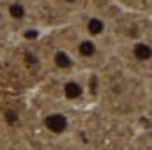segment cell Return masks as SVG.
<instances>
[{
	"label": "cell",
	"mask_w": 152,
	"mask_h": 150,
	"mask_svg": "<svg viewBox=\"0 0 152 150\" xmlns=\"http://www.w3.org/2000/svg\"><path fill=\"white\" fill-rule=\"evenodd\" d=\"M42 125L51 134H64L69 129V120H67V117L64 113L53 111V113H48L42 118Z\"/></svg>",
	"instance_id": "6da1fadb"
},
{
	"label": "cell",
	"mask_w": 152,
	"mask_h": 150,
	"mask_svg": "<svg viewBox=\"0 0 152 150\" xmlns=\"http://www.w3.org/2000/svg\"><path fill=\"white\" fill-rule=\"evenodd\" d=\"M76 51L81 58H94L99 51L97 48V42L92 37H83L78 41V46H76Z\"/></svg>",
	"instance_id": "7a4b0ae2"
},
{
	"label": "cell",
	"mask_w": 152,
	"mask_h": 150,
	"mask_svg": "<svg viewBox=\"0 0 152 150\" xmlns=\"http://www.w3.org/2000/svg\"><path fill=\"white\" fill-rule=\"evenodd\" d=\"M133 57H134L138 62H151V57H152L151 44L145 42V41L134 42V46H133Z\"/></svg>",
	"instance_id": "3957f363"
},
{
	"label": "cell",
	"mask_w": 152,
	"mask_h": 150,
	"mask_svg": "<svg viewBox=\"0 0 152 150\" xmlns=\"http://www.w3.org/2000/svg\"><path fill=\"white\" fill-rule=\"evenodd\" d=\"M53 62H55V66H57L58 69H62V71H67V69H71V67L75 66V58H73L71 53H67L66 50H57V51L53 53Z\"/></svg>",
	"instance_id": "277c9868"
},
{
	"label": "cell",
	"mask_w": 152,
	"mask_h": 150,
	"mask_svg": "<svg viewBox=\"0 0 152 150\" xmlns=\"http://www.w3.org/2000/svg\"><path fill=\"white\" fill-rule=\"evenodd\" d=\"M64 95H66V99H69V101L80 99V97L83 95V85H81L78 79H69V81H66V85H64Z\"/></svg>",
	"instance_id": "5b68a950"
},
{
	"label": "cell",
	"mask_w": 152,
	"mask_h": 150,
	"mask_svg": "<svg viewBox=\"0 0 152 150\" xmlns=\"http://www.w3.org/2000/svg\"><path fill=\"white\" fill-rule=\"evenodd\" d=\"M85 27H87V32H88V36H92V37L103 36V34L106 32V23H104V20H101V18H97V16H92V18H88Z\"/></svg>",
	"instance_id": "8992f818"
},
{
	"label": "cell",
	"mask_w": 152,
	"mask_h": 150,
	"mask_svg": "<svg viewBox=\"0 0 152 150\" xmlns=\"http://www.w3.org/2000/svg\"><path fill=\"white\" fill-rule=\"evenodd\" d=\"M7 14H9V18H12L16 21H21L27 16V7H25L23 2H18V0L16 2H11L9 7H7Z\"/></svg>",
	"instance_id": "52a82bcc"
},
{
	"label": "cell",
	"mask_w": 152,
	"mask_h": 150,
	"mask_svg": "<svg viewBox=\"0 0 152 150\" xmlns=\"http://www.w3.org/2000/svg\"><path fill=\"white\" fill-rule=\"evenodd\" d=\"M5 120H7L9 124L18 122V113H16V111H7V113H5Z\"/></svg>",
	"instance_id": "ba28073f"
},
{
	"label": "cell",
	"mask_w": 152,
	"mask_h": 150,
	"mask_svg": "<svg viewBox=\"0 0 152 150\" xmlns=\"http://www.w3.org/2000/svg\"><path fill=\"white\" fill-rule=\"evenodd\" d=\"M64 2H66V4H76L78 0H64Z\"/></svg>",
	"instance_id": "9c48e42d"
},
{
	"label": "cell",
	"mask_w": 152,
	"mask_h": 150,
	"mask_svg": "<svg viewBox=\"0 0 152 150\" xmlns=\"http://www.w3.org/2000/svg\"><path fill=\"white\" fill-rule=\"evenodd\" d=\"M2 16H4V12H2V11H0V21H2Z\"/></svg>",
	"instance_id": "30bf717a"
}]
</instances>
